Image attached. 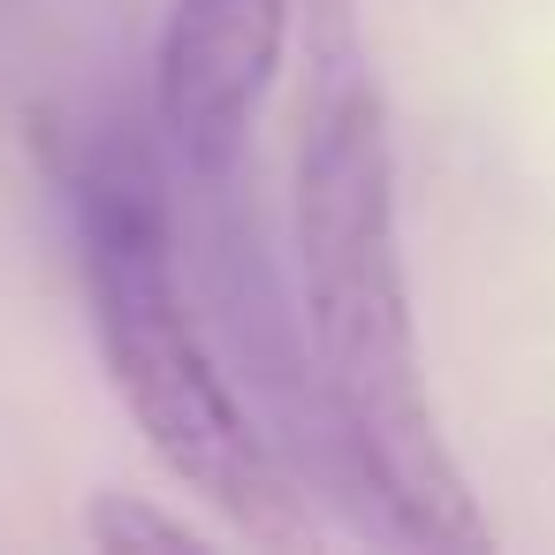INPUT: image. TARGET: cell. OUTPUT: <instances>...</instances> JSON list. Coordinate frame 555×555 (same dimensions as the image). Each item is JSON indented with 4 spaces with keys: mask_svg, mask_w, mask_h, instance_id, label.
<instances>
[{
    "mask_svg": "<svg viewBox=\"0 0 555 555\" xmlns=\"http://www.w3.org/2000/svg\"><path fill=\"white\" fill-rule=\"evenodd\" d=\"M289 9L305 16V107L289 168L297 335L335 441V509L396 547L487 555L494 525L479 517V494L441 441L418 365L396 145L358 0H289Z\"/></svg>",
    "mask_w": 555,
    "mask_h": 555,
    "instance_id": "6da1fadb",
    "label": "cell"
},
{
    "mask_svg": "<svg viewBox=\"0 0 555 555\" xmlns=\"http://www.w3.org/2000/svg\"><path fill=\"white\" fill-rule=\"evenodd\" d=\"M47 153L77 221L92 343L160 472L183 494H198L229 532L259 547H312L320 540L312 494L297 487V472L236 396L191 305L176 191L153 138H138L130 122H85V130H54Z\"/></svg>",
    "mask_w": 555,
    "mask_h": 555,
    "instance_id": "7a4b0ae2",
    "label": "cell"
},
{
    "mask_svg": "<svg viewBox=\"0 0 555 555\" xmlns=\"http://www.w3.org/2000/svg\"><path fill=\"white\" fill-rule=\"evenodd\" d=\"M289 47V0H168L153 54V122L176 168L236 176L251 160L259 100Z\"/></svg>",
    "mask_w": 555,
    "mask_h": 555,
    "instance_id": "3957f363",
    "label": "cell"
},
{
    "mask_svg": "<svg viewBox=\"0 0 555 555\" xmlns=\"http://www.w3.org/2000/svg\"><path fill=\"white\" fill-rule=\"evenodd\" d=\"M85 540L100 547V555H206V532L191 525V517H176V509H160V502H138V494H92L85 502Z\"/></svg>",
    "mask_w": 555,
    "mask_h": 555,
    "instance_id": "277c9868",
    "label": "cell"
}]
</instances>
